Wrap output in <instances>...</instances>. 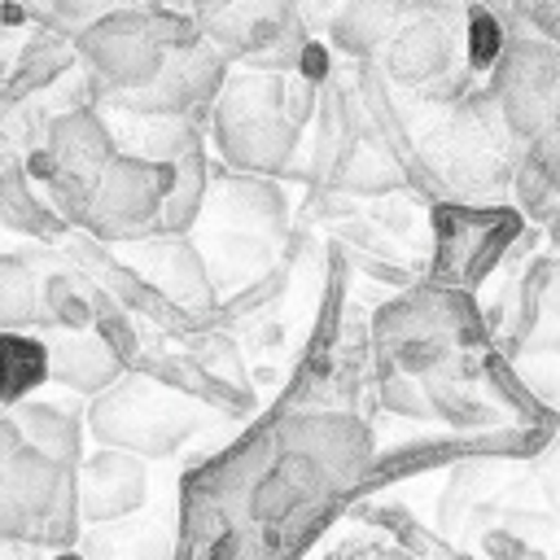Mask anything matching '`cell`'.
Listing matches in <instances>:
<instances>
[{"instance_id":"277c9868","label":"cell","mask_w":560,"mask_h":560,"mask_svg":"<svg viewBox=\"0 0 560 560\" xmlns=\"http://www.w3.org/2000/svg\"><path fill=\"white\" fill-rule=\"evenodd\" d=\"M201 420L206 411L188 394L140 372L131 376L122 372L109 389L92 398V411H88V429L101 446H122L144 459L175 455L201 429Z\"/></svg>"},{"instance_id":"5b68a950","label":"cell","mask_w":560,"mask_h":560,"mask_svg":"<svg viewBox=\"0 0 560 560\" xmlns=\"http://www.w3.org/2000/svg\"><path fill=\"white\" fill-rule=\"evenodd\" d=\"M114 153H118V140L109 118L96 105H74L48 122L44 144L26 158V171L35 184L48 188V197L70 223H88L96 179L105 175Z\"/></svg>"},{"instance_id":"7402d4cb","label":"cell","mask_w":560,"mask_h":560,"mask_svg":"<svg viewBox=\"0 0 560 560\" xmlns=\"http://www.w3.org/2000/svg\"><path fill=\"white\" fill-rule=\"evenodd\" d=\"M464 35H468V66L481 74L499 61V52L508 48L512 31L503 26V18L486 4V0H468V13H464Z\"/></svg>"},{"instance_id":"2e32d148","label":"cell","mask_w":560,"mask_h":560,"mask_svg":"<svg viewBox=\"0 0 560 560\" xmlns=\"http://www.w3.org/2000/svg\"><path fill=\"white\" fill-rule=\"evenodd\" d=\"M398 13H402V0H341L337 13L328 18V44L346 57L372 61L394 35Z\"/></svg>"},{"instance_id":"30bf717a","label":"cell","mask_w":560,"mask_h":560,"mask_svg":"<svg viewBox=\"0 0 560 560\" xmlns=\"http://www.w3.org/2000/svg\"><path fill=\"white\" fill-rule=\"evenodd\" d=\"M175 179V162L140 158V153H114L105 175L96 179L92 206H88V228L101 241H136L158 228V210L166 201V188Z\"/></svg>"},{"instance_id":"ac0fdd59","label":"cell","mask_w":560,"mask_h":560,"mask_svg":"<svg viewBox=\"0 0 560 560\" xmlns=\"http://www.w3.org/2000/svg\"><path fill=\"white\" fill-rule=\"evenodd\" d=\"M48 341L35 328H0V407H18L48 385Z\"/></svg>"},{"instance_id":"cb8c5ba5","label":"cell","mask_w":560,"mask_h":560,"mask_svg":"<svg viewBox=\"0 0 560 560\" xmlns=\"http://www.w3.org/2000/svg\"><path fill=\"white\" fill-rule=\"evenodd\" d=\"M381 402H385V411H398V416H411V420H433L438 416L424 381L416 372H398V368L381 381Z\"/></svg>"},{"instance_id":"8992f818","label":"cell","mask_w":560,"mask_h":560,"mask_svg":"<svg viewBox=\"0 0 560 560\" xmlns=\"http://www.w3.org/2000/svg\"><path fill=\"white\" fill-rule=\"evenodd\" d=\"M472 328V311L455 289L429 284L376 315V346L389 372H433L451 359H459V346Z\"/></svg>"},{"instance_id":"ba28073f","label":"cell","mask_w":560,"mask_h":560,"mask_svg":"<svg viewBox=\"0 0 560 560\" xmlns=\"http://www.w3.org/2000/svg\"><path fill=\"white\" fill-rule=\"evenodd\" d=\"M192 13L201 22V35L228 61H245L254 70H280L298 61L306 44L298 0H214Z\"/></svg>"},{"instance_id":"9c48e42d","label":"cell","mask_w":560,"mask_h":560,"mask_svg":"<svg viewBox=\"0 0 560 560\" xmlns=\"http://www.w3.org/2000/svg\"><path fill=\"white\" fill-rule=\"evenodd\" d=\"M74 52L88 79L96 83V92L118 96V92L144 88L171 48L153 26L149 4H136V9H105L96 22L74 31Z\"/></svg>"},{"instance_id":"4316f807","label":"cell","mask_w":560,"mask_h":560,"mask_svg":"<svg viewBox=\"0 0 560 560\" xmlns=\"http://www.w3.org/2000/svg\"><path fill=\"white\" fill-rule=\"evenodd\" d=\"M4 9L13 18H26L35 26H48V13H52V0H4Z\"/></svg>"},{"instance_id":"6da1fadb","label":"cell","mask_w":560,"mask_h":560,"mask_svg":"<svg viewBox=\"0 0 560 560\" xmlns=\"http://www.w3.org/2000/svg\"><path fill=\"white\" fill-rule=\"evenodd\" d=\"M411 149L420 175L455 197H486L499 184H512L525 158V140L508 127L490 88L455 101H420V131Z\"/></svg>"},{"instance_id":"5bb4252c","label":"cell","mask_w":560,"mask_h":560,"mask_svg":"<svg viewBox=\"0 0 560 560\" xmlns=\"http://www.w3.org/2000/svg\"><path fill=\"white\" fill-rule=\"evenodd\" d=\"M149 499V468L144 455L122 446H101L79 464V516L83 525L122 521Z\"/></svg>"},{"instance_id":"d6986e66","label":"cell","mask_w":560,"mask_h":560,"mask_svg":"<svg viewBox=\"0 0 560 560\" xmlns=\"http://www.w3.org/2000/svg\"><path fill=\"white\" fill-rule=\"evenodd\" d=\"M9 416L18 420L22 438L35 442L39 451H48L52 459L79 468L83 464V433H79V420L52 402H39V398H22L18 407H9Z\"/></svg>"},{"instance_id":"7a4b0ae2","label":"cell","mask_w":560,"mask_h":560,"mask_svg":"<svg viewBox=\"0 0 560 560\" xmlns=\"http://www.w3.org/2000/svg\"><path fill=\"white\" fill-rule=\"evenodd\" d=\"M381 70L394 88L420 101H455L472 83L459 0H402L398 26L381 48Z\"/></svg>"},{"instance_id":"4fadbf2b","label":"cell","mask_w":560,"mask_h":560,"mask_svg":"<svg viewBox=\"0 0 560 560\" xmlns=\"http://www.w3.org/2000/svg\"><path fill=\"white\" fill-rule=\"evenodd\" d=\"M122 258L188 311H206L214 302V276L206 267V254L188 241V232H149L122 241Z\"/></svg>"},{"instance_id":"83f0119b","label":"cell","mask_w":560,"mask_h":560,"mask_svg":"<svg viewBox=\"0 0 560 560\" xmlns=\"http://www.w3.org/2000/svg\"><path fill=\"white\" fill-rule=\"evenodd\" d=\"M551 241L560 245V206H556V214H551Z\"/></svg>"},{"instance_id":"f1b7e54d","label":"cell","mask_w":560,"mask_h":560,"mask_svg":"<svg viewBox=\"0 0 560 560\" xmlns=\"http://www.w3.org/2000/svg\"><path fill=\"white\" fill-rule=\"evenodd\" d=\"M206 4H214V0H192V9H206Z\"/></svg>"},{"instance_id":"9a60e30c","label":"cell","mask_w":560,"mask_h":560,"mask_svg":"<svg viewBox=\"0 0 560 560\" xmlns=\"http://www.w3.org/2000/svg\"><path fill=\"white\" fill-rule=\"evenodd\" d=\"M48 372L74 394H101L122 376V354L92 328H44Z\"/></svg>"},{"instance_id":"603a6c76","label":"cell","mask_w":560,"mask_h":560,"mask_svg":"<svg viewBox=\"0 0 560 560\" xmlns=\"http://www.w3.org/2000/svg\"><path fill=\"white\" fill-rule=\"evenodd\" d=\"M0 219L18 232H48L44 228V201L31 192V171L9 166L0 175Z\"/></svg>"},{"instance_id":"e0dca14e","label":"cell","mask_w":560,"mask_h":560,"mask_svg":"<svg viewBox=\"0 0 560 560\" xmlns=\"http://www.w3.org/2000/svg\"><path fill=\"white\" fill-rule=\"evenodd\" d=\"M0 328H52L48 271H39L31 254H0Z\"/></svg>"},{"instance_id":"52a82bcc","label":"cell","mask_w":560,"mask_h":560,"mask_svg":"<svg viewBox=\"0 0 560 560\" xmlns=\"http://www.w3.org/2000/svg\"><path fill=\"white\" fill-rule=\"evenodd\" d=\"M490 96L508 127L529 144L560 131V44L547 35H512L490 66Z\"/></svg>"},{"instance_id":"3957f363","label":"cell","mask_w":560,"mask_h":560,"mask_svg":"<svg viewBox=\"0 0 560 560\" xmlns=\"http://www.w3.org/2000/svg\"><path fill=\"white\" fill-rule=\"evenodd\" d=\"M214 144L236 171L280 175L293 153L302 127L284 105V70H245L228 74L214 109H210Z\"/></svg>"},{"instance_id":"7c38bea8","label":"cell","mask_w":560,"mask_h":560,"mask_svg":"<svg viewBox=\"0 0 560 560\" xmlns=\"http://www.w3.org/2000/svg\"><path fill=\"white\" fill-rule=\"evenodd\" d=\"M438 262L433 276L442 284H477L503 254L516 232V219L499 206H438Z\"/></svg>"},{"instance_id":"8fae6325","label":"cell","mask_w":560,"mask_h":560,"mask_svg":"<svg viewBox=\"0 0 560 560\" xmlns=\"http://www.w3.org/2000/svg\"><path fill=\"white\" fill-rule=\"evenodd\" d=\"M228 83V57L201 35L188 48H171L166 61L158 66V74L144 88L105 96L109 105L136 109V114H192V118H210L219 92Z\"/></svg>"},{"instance_id":"44dd1931","label":"cell","mask_w":560,"mask_h":560,"mask_svg":"<svg viewBox=\"0 0 560 560\" xmlns=\"http://www.w3.org/2000/svg\"><path fill=\"white\" fill-rule=\"evenodd\" d=\"M22 429L9 416V407L0 411V547L9 542H26V521L18 508V490H13V451L22 446Z\"/></svg>"},{"instance_id":"ffe728a7","label":"cell","mask_w":560,"mask_h":560,"mask_svg":"<svg viewBox=\"0 0 560 560\" xmlns=\"http://www.w3.org/2000/svg\"><path fill=\"white\" fill-rule=\"evenodd\" d=\"M206 192H210V162H206V144H197L184 158H175V179L166 188L153 232H188L206 210Z\"/></svg>"},{"instance_id":"d4e9b609","label":"cell","mask_w":560,"mask_h":560,"mask_svg":"<svg viewBox=\"0 0 560 560\" xmlns=\"http://www.w3.org/2000/svg\"><path fill=\"white\" fill-rule=\"evenodd\" d=\"M114 0H52V13H48V26L61 31V35H74L83 31L88 22H96Z\"/></svg>"},{"instance_id":"484cf974","label":"cell","mask_w":560,"mask_h":560,"mask_svg":"<svg viewBox=\"0 0 560 560\" xmlns=\"http://www.w3.org/2000/svg\"><path fill=\"white\" fill-rule=\"evenodd\" d=\"M293 66H298V74H306L311 83H324V79H328V52H324L319 44H311V39L302 44V52H298Z\"/></svg>"}]
</instances>
